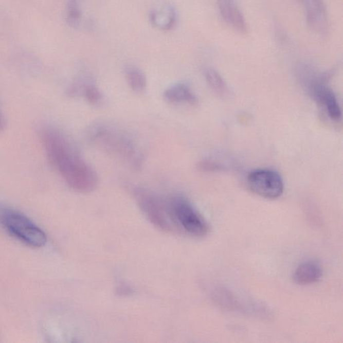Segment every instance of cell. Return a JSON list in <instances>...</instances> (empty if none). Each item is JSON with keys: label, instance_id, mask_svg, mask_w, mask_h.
<instances>
[{"label": "cell", "instance_id": "6da1fadb", "mask_svg": "<svg viewBox=\"0 0 343 343\" xmlns=\"http://www.w3.org/2000/svg\"><path fill=\"white\" fill-rule=\"evenodd\" d=\"M41 138L50 163L71 189L87 193L96 188V172L63 134L46 128L41 132Z\"/></svg>", "mask_w": 343, "mask_h": 343}, {"label": "cell", "instance_id": "7a4b0ae2", "mask_svg": "<svg viewBox=\"0 0 343 343\" xmlns=\"http://www.w3.org/2000/svg\"><path fill=\"white\" fill-rule=\"evenodd\" d=\"M90 143L132 170H140L145 155L130 134L114 126L98 123L87 132Z\"/></svg>", "mask_w": 343, "mask_h": 343}, {"label": "cell", "instance_id": "3957f363", "mask_svg": "<svg viewBox=\"0 0 343 343\" xmlns=\"http://www.w3.org/2000/svg\"><path fill=\"white\" fill-rule=\"evenodd\" d=\"M0 223L9 233L30 247H43L47 240L43 230L14 210L0 209Z\"/></svg>", "mask_w": 343, "mask_h": 343}, {"label": "cell", "instance_id": "277c9868", "mask_svg": "<svg viewBox=\"0 0 343 343\" xmlns=\"http://www.w3.org/2000/svg\"><path fill=\"white\" fill-rule=\"evenodd\" d=\"M170 212L176 229L194 237L206 236L209 225L189 201L180 196L169 199Z\"/></svg>", "mask_w": 343, "mask_h": 343}, {"label": "cell", "instance_id": "5b68a950", "mask_svg": "<svg viewBox=\"0 0 343 343\" xmlns=\"http://www.w3.org/2000/svg\"><path fill=\"white\" fill-rule=\"evenodd\" d=\"M132 192L141 209L154 225L165 231L177 230L170 212L169 200L141 188H133Z\"/></svg>", "mask_w": 343, "mask_h": 343}, {"label": "cell", "instance_id": "8992f818", "mask_svg": "<svg viewBox=\"0 0 343 343\" xmlns=\"http://www.w3.org/2000/svg\"><path fill=\"white\" fill-rule=\"evenodd\" d=\"M247 181L249 189L263 198H277L284 192L282 177L273 170H255L249 174Z\"/></svg>", "mask_w": 343, "mask_h": 343}, {"label": "cell", "instance_id": "52a82bcc", "mask_svg": "<svg viewBox=\"0 0 343 343\" xmlns=\"http://www.w3.org/2000/svg\"><path fill=\"white\" fill-rule=\"evenodd\" d=\"M324 75H312L308 80L309 89L313 98L326 111L330 118L338 121L341 119V110L333 91L325 84L326 77Z\"/></svg>", "mask_w": 343, "mask_h": 343}, {"label": "cell", "instance_id": "ba28073f", "mask_svg": "<svg viewBox=\"0 0 343 343\" xmlns=\"http://www.w3.org/2000/svg\"><path fill=\"white\" fill-rule=\"evenodd\" d=\"M306 10L308 26L320 37H326L329 31L328 13L323 0H302Z\"/></svg>", "mask_w": 343, "mask_h": 343}, {"label": "cell", "instance_id": "9c48e42d", "mask_svg": "<svg viewBox=\"0 0 343 343\" xmlns=\"http://www.w3.org/2000/svg\"><path fill=\"white\" fill-rule=\"evenodd\" d=\"M216 2L223 21L241 34L246 33V21L238 7L236 0H216Z\"/></svg>", "mask_w": 343, "mask_h": 343}, {"label": "cell", "instance_id": "30bf717a", "mask_svg": "<svg viewBox=\"0 0 343 343\" xmlns=\"http://www.w3.org/2000/svg\"><path fill=\"white\" fill-rule=\"evenodd\" d=\"M322 276L321 265L314 261H309L298 265L293 274V280L297 284L310 285L318 282Z\"/></svg>", "mask_w": 343, "mask_h": 343}, {"label": "cell", "instance_id": "8fae6325", "mask_svg": "<svg viewBox=\"0 0 343 343\" xmlns=\"http://www.w3.org/2000/svg\"><path fill=\"white\" fill-rule=\"evenodd\" d=\"M164 97L168 102L171 103H186L195 105L197 103L196 95L187 85L183 83L168 88L164 94Z\"/></svg>", "mask_w": 343, "mask_h": 343}, {"label": "cell", "instance_id": "7c38bea8", "mask_svg": "<svg viewBox=\"0 0 343 343\" xmlns=\"http://www.w3.org/2000/svg\"><path fill=\"white\" fill-rule=\"evenodd\" d=\"M166 12H158L152 11L150 15V21L152 24L164 30H170L174 28L176 24V14L174 8L169 6L166 8Z\"/></svg>", "mask_w": 343, "mask_h": 343}, {"label": "cell", "instance_id": "4fadbf2b", "mask_svg": "<svg viewBox=\"0 0 343 343\" xmlns=\"http://www.w3.org/2000/svg\"><path fill=\"white\" fill-rule=\"evenodd\" d=\"M126 80L134 92H143L147 86L145 75L138 68L134 66H127L125 70Z\"/></svg>", "mask_w": 343, "mask_h": 343}, {"label": "cell", "instance_id": "5bb4252c", "mask_svg": "<svg viewBox=\"0 0 343 343\" xmlns=\"http://www.w3.org/2000/svg\"><path fill=\"white\" fill-rule=\"evenodd\" d=\"M205 78L210 87L214 91L216 94L220 95H224L227 94V88L225 82L223 77L218 71L213 68H209L206 69Z\"/></svg>", "mask_w": 343, "mask_h": 343}, {"label": "cell", "instance_id": "9a60e30c", "mask_svg": "<svg viewBox=\"0 0 343 343\" xmlns=\"http://www.w3.org/2000/svg\"><path fill=\"white\" fill-rule=\"evenodd\" d=\"M79 88L83 93L86 100L92 105H96L100 103L102 100V94L96 86L93 84H84L80 85Z\"/></svg>", "mask_w": 343, "mask_h": 343}, {"label": "cell", "instance_id": "2e32d148", "mask_svg": "<svg viewBox=\"0 0 343 343\" xmlns=\"http://www.w3.org/2000/svg\"><path fill=\"white\" fill-rule=\"evenodd\" d=\"M81 17V12L77 0H70L67 9L68 23L72 26L78 25Z\"/></svg>", "mask_w": 343, "mask_h": 343}, {"label": "cell", "instance_id": "e0dca14e", "mask_svg": "<svg viewBox=\"0 0 343 343\" xmlns=\"http://www.w3.org/2000/svg\"><path fill=\"white\" fill-rule=\"evenodd\" d=\"M197 168L200 171L205 172H214L225 170V167L222 164L209 160L200 161L198 164Z\"/></svg>", "mask_w": 343, "mask_h": 343}, {"label": "cell", "instance_id": "ac0fdd59", "mask_svg": "<svg viewBox=\"0 0 343 343\" xmlns=\"http://www.w3.org/2000/svg\"><path fill=\"white\" fill-rule=\"evenodd\" d=\"M4 127V121L3 118V115H2L1 112V110H0V132L3 130Z\"/></svg>", "mask_w": 343, "mask_h": 343}]
</instances>
